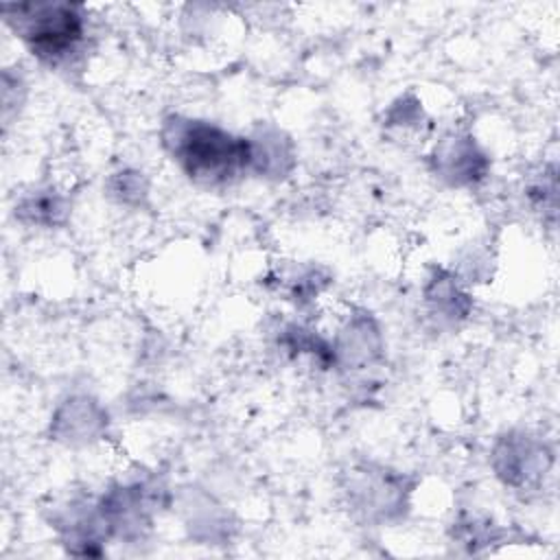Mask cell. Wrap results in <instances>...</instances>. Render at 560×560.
Instances as JSON below:
<instances>
[{
    "label": "cell",
    "instance_id": "4",
    "mask_svg": "<svg viewBox=\"0 0 560 560\" xmlns=\"http://www.w3.org/2000/svg\"><path fill=\"white\" fill-rule=\"evenodd\" d=\"M411 488L402 472L365 464L350 472L348 501L363 518L383 523L402 516Z\"/></svg>",
    "mask_w": 560,
    "mask_h": 560
},
{
    "label": "cell",
    "instance_id": "8",
    "mask_svg": "<svg viewBox=\"0 0 560 560\" xmlns=\"http://www.w3.org/2000/svg\"><path fill=\"white\" fill-rule=\"evenodd\" d=\"M332 348L341 368L359 370L376 363L383 357V335L376 319L368 311H357L339 330Z\"/></svg>",
    "mask_w": 560,
    "mask_h": 560
},
{
    "label": "cell",
    "instance_id": "16",
    "mask_svg": "<svg viewBox=\"0 0 560 560\" xmlns=\"http://www.w3.org/2000/svg\"><path fill=\"white\" fill-rule=\"evenodd\" d=\"M527 197L532 206H536L542 212L556 214V199H558V179H556V168H542V175L536 177L527 186Z\"/></svg>",
    "mask_w": 560,
    "mask_h": 560
},
{
    "label": "cell",
    "instance_id": "10",
    "mask_svg": "<svg viewBox=\"0 0 560 560\" xmlns=\"http://www.w3.org/2000/svg\"><path fill=\"white\" fill-rule=\"evenodd\" d=\"M55 527L72 556H101V542L109 536L98 505L70 503L55 514Z\"/></svg>",
    "mask_w": 560,
    "mask_h": 560
},
{
    "label": "cell",
    "instance_id": "9",
    "mask_svg": "<svg viewBox=\"0 0 560 560\" xmlns=\"http://www.w3.org/2000/svg\"><path fill=\"white\" fill-rule=\"evenodd\" d=\"M247 151H249L247 171L260 177L284 179L295 168L293 140L273 125H258L247 136Z\"/></svg>",
    "mask_w": 560,
    "mask_h": 560
},
{
    "label": "cell",
    "instance_id": "12",
    "mask_svg": "<svg viewBox=\"0 0 560 560\" xmlns=\"http://www.w3.org/2000/svg\"><path fill=\"white\" fill-rule=\"evenodd\" d=\"M68 201L52 188H37L20 197L15 203L18 221L39 228H57L68 219Z\"/></svg>",
    "mask_w": 560,
    "mask_h": 560
},
{
    "label": "cell",
    "instance_id": "15",
    "mask_svg": "<svg viewBox=\"0 0 560 560\" xmlns=\"http://www.w3.org/2000/svg\"><path fill=\"white\" fill-rule=\"evenodd\" d=\"M107 192L109 197H114L118 203L125 206H142L147 195H149V184L147 177L140 171H131V168H122L118 173H114L107 179Z\"/></svg>",
    "mask_w": 560,
    "mask_h": 560
},
{
    "label": "cell",
    "instance_id": "7",
    "mask_svg": "<svg viewBox=\"0 0 560 560\" xmlns=\"http://www.w3.org/2000/svg\"><path fill=\"white\" fill-rule=\"evenodd\" d=\"M107 424V409L96 398L74 394L55 409L50 420V438L68 446H85L101 440Z\"/></svg>",
    "mask_w": 560,
    "mask_h": 560
},
{
    "label": "cell",
    "instance_id": "11",
    "mask_svg": "<svg viewBox=\"0 0 560 560\" xmlns=\"http://www.w3.org/2000/svg\"><path fill=\"white\" fill-rule=\"evenodd\" d=\"M429 311L444 322H462L472 308V298L459 287L457 278L446 269H433L422 289Z\"/></svg>",
    "mask_w": 560,
    "mask_h": 560
},
{
    "label": "cell",
    "instance_id": "6",
    "mask_svg": "<svg viewBox=\"0 0 560 560\" xmlns=\"http://www.w3.org/2000/svg\"><path fill=\"white\" fill-rule=\"evenodd\" d=\"M431 168L451 186H472L488 175L490 158L472 136L453 133L431 151Z\"/></svg>",
    "mask_w": 560,
    "mask_h": 560
},
{
    "label": "cell",
    "instance_id": "1",
    "mask_svg": "<svg viewBox=\"0 0 560 560\" xmlns=\"http://www.w3.org/2000/svg\"><path fill=\"white\" fill-rule=\"evenodd\" d=\"M160 138L184 175L201 186H225L247 171V138L214 122L171 114L162 122Z\"/></svg>",
    "mask_w": 560,
    "mask_h": 560
},
{
    "label": "cell",
    "instance_id": "2",
    "mask_svg": "<svg viewBox=\"0 0 560 560\" xmlns=\"http://www.w3.org/2000/svg\"><path fill=\"white\" fill-rule=\"evenodd\" d=\"M2 15L28 50L50 66L68 61L85 37V11L77 2L2 4Z\"/></svg>",
    "mask_w": 560,
    "mask_h": 560
},
{
    "label": "cell",
    "instance_id": "17",
    "mask_svg": "<svg viewBox=\"0 0 560 560\" xmlns=\"http://www.w3.org/2000/svg\"><path fill=\"white\" fill-rule=\"evenodd\" d=\"M420 120H422V107H420V101L413 94H405V96L396 98L392 103V107L387 109V116H385L387 125L411 127V125H418Z\"/></svg>",
    "mask_w": 560,
    "mask_h": 560
},
{
    "label": "cell",
    "instance_id": "14",
    "mask_svg": "<svg viewBox=\"0 0 560 560\" xmlns=\"http://www.w3.org/2000/svg\"><path fill=\"white\" fill-rule=\"evenodd\" d=\"M280 346L291 357H311L319 368L337 365L332 343H328L324 337H319L315 330L306 326H300V324L284 326L280 335Z\"/></svg>",
    "mask_w": 560,
    "mask_h": 560
},
{
    "label": "cell",
    "instance_id": "5",
    "mask_svg": "<svg viewBox=\"0 0 560 560\" xmlns=\"http://www.w3.org/2000/svg\"><path fill=\"white\" fill-rule=\"evenodd\" d=\"M490 464L494 475L510 488H527L540 481L553 466L551 446L529 431L512 429L497 438Z\"/></svg>",
    "mask_w": 560,
    "mask_h": 560
},
{
    "label": "cell",
    "instance_id": "3",
    "mask_svg": "<svg viewBox=\"0 0 560 560\" xmlns=\"http://www.w3.org/2000/svg\"><path fill=\"white\" fill-rule=\"evenodd\" d=\"M164 503L166 490L149 481L116 483L96 501L109 536L125 542L144 540Z\"/></svg>",
    "mask_w": 560,
    "mask_h": 560
},
{
    "label": "cell",
    "instance_id": "13",
    "mask_svg": "<svg viewBox=\"0 0 560 560\" xmlns=\"http://www.w3.org/2000/svg\"><path fill=\"white\" fill-rule=\"evenodd\" d=\"M186 527L190 529V536L199 538L201 542H223L230 538V516L221 510V505H214L208 497L192 499V508H188Z\"/></svg>",
    "mask_w": 560,
    "mask_h": 560
}]
</instances>
